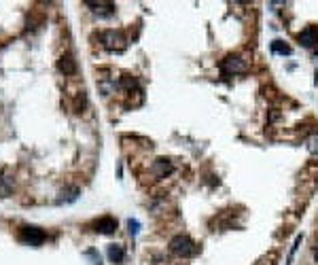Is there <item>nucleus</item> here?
Returning a JSON list of instances; mask_svg holds the SVG:
<instances>
[{"label":"nucleus","instance_id":"obj_6","mask_svg":"<svg viewBox=\"0 0 318 265\" xmlns=\"http://www.w3.org/2000/svg\"><path fill=\"white\" fill-rule=\"evenodd\" d=\"M172 172H174V166H172V161H170V159H155V161L151 164V174L155 176L157 180L170 176Z\"/></svg>","mask_w":318,"mask_h":265},{"label":"nucleus","instance_id":"obj_4","mask_svg":"<svg viewBox=\"0 0 318 265\" xmlns=\"http://www.w3.org/2000/svg\"><path fill=\"white\" fill-rule=\"evenodd\" d=\"M17 238L30 244V246H38V244H43L45 242V231L43 229H38V227H32V225H24V227H19V233H17Z\"/></svg>","mask_w":318,"mask_h":265},{"label":"nucleus","instance_id":"obj_16","mask_svg":"<svg viewBox=\"0 0 318 265\" xmlns=\"http://www.w3.org/2000/svg\"><path fill=\"white\" fill-rule=\"evenodd\" d=\"M312 151H314V153H318V136L312 140Z\"/></svg>","mask_w":318,"mask_h":265},{"label":"nucleus","instance_id":"obj_15","mask_svg":"<svg viewBox=\"0 0 318 265\" xmlns=\"http://www.w3.org/2000/svg\"><path fill=\"white\" fill-rule=\"evenodd\" d=\"M128 227H130V236H132V238H134V236H136V233L140 231V223H138L136 219H130V221H128Z\"/></svg>","mask_w":318,"mask_h":265},{"label":"nucleus","instance_id":"obj_12","mask_svg":"<svg viewBox=\"0 0 318 265\" xmlns=\"http://www.w3.org/2000/svg\"><path fill=\"white\" fill-rule=\"evenodd\" d=\"M272 51L274 53H278V55H291L293 53V49L284 43V40H274L272 43Z\"/></svg>","mask_w":318,"mask_h":265},{"label":"nucleus","instance_id":"obj_18","mask_svg":"<svg viewBox=\"0 0 318 265\" xmlns=\"http://www.w3.org/2000/svg\"><path fill=\"white\" fill-rule=\"evenodd\" d=\"M314 83H318V70H316V79H314Z\"/></svg>","mask_w":318,"mask_h":265},{"label":"nucleus","instance_id":"obj_5","mask_svg":"<svg viewBox=\"0 0 318 265\" xmlns=\"http://www.w3.org/2000/svg\"><path fill=\"white\" fill-rule=\"evenodd\" d=\"M297 40H299V45L305 47V49L318 47V26H307V28H303L301 32L297 34Z\"/></svg>","mask_w":318,"mask_h":265},{"label":"nucleus","instance_id":"obj_14","mask_svg":"<svg viewBox=\"0 0 318 265\" xmlns=\"http://www.w3.org/2000/svg\"><path fill=\"white\" fill-rule=\"evenodd\" d=\"M301 240H303V236H297V238H295V242H293V248H291V252H289V259H286V261H289V263H286V265H291V261H293V257H295V252H297V248H299V244H301Z\"/></svg>","mask_w":318,"mask_h":265},{"label":"nucleus","instance_id":"obj_10","mask_svg":"<svg viewBox=\"0 0 318 265\" xmlns=\"http://www.w3.org/2000/svg\"><path fill=\"white\" fill-rule=\"evenodd\" d=\"M106 252H108V259L112 263H121L123 259H125V250H123L121 244H110Z\"/></svg>","mask_w":318,"mask_h":265},{"label":"nucleus","instance_id":"obj_7","mask_svg":"<svg viewBox=\"0 0 318 265\" xmlns=\"http://www.w3.org/2000/svg\"><path fill=\"white\" fill-rule=\"evenodd\" d=\"M91 227H94L96 233H102V236H110V233L117 231V219L112 217H102L98 221L91 223Z\"/></svg>","mask_w":318,"mask_h":265},{"label":"nucleus","instance_id":"obj_8","mask_svg":"<svg viewBox=\"0 0 318 265\" xmlns=\"http://www.w3.org/2000/svg\"><path fill=\"white\" fill-rule=\"evenodd\" d=\"M87 7H91V11H94L98 17H110L115 15V5L112 3H85Z\"/></svg>","mask_w":318,"mask_h":265},{"label":"nucleus","instance_id":"obj_2","mask_svg":"<svg viewBox=\"0 0 318 265\" xmlns=\"http://www.w3.org/2000/svg\"><path fill=\"white\" fill-rule=\"evenodd\" d=\"M100 43L106 51H123L128 40L119 30H104V32H100Z\"/></svg>","mask_w":318,"mask_h":265},{"label":"nucleus","instance_id":"obj_13","mask_svg":"<svg viewBox=\"0 0 318 265\" xmlns=\"http://www.w3.org/2000/svg\"><path fill=\"white\" fill-rule=\"evenodd\" d=\"M79 189L77 187H73V189H66V191H61V195L57 197V202L61 204V202H66V204H70V202H75L77 197H79Z\"/></svg>","mask_w":318,"mask_h":265},{"label":"nucleus","instance_id":"obj_3","mask_svg":"<svg viewBox=\"0 0 318 265\" xmlns=\"http://www.w3.org/2000/svg\"><path fill=\"white\" fill-rule=\"evenodd\" d=\"M221 70L227 77H238L248 70V64H246V59L242 55H227L225 59H221Z\"/></svg>","mask_w":318,"mask_h":265},{"label":"nucleus","instance_id":"obj_9","mask_svg":"<svg viewBox=\"0 0 318 265\" xmlns=\"http://www.w3.org/2000/svg\"><path fill=\"white\" fill-rule=\"evenodd\" d=\"M57 68H59V73H64V75H75V73H77V62H75V57L70 55V53L61 55L59 62H57Z\"/></svg>","mask_w":318,"mask_h":265},{"label":"nucleus","instance_id":"obj_17","mask_svg":"<svg viewBox=\"0 0 318 265\" xmlns=\"http://www.w3.org/2000/svg\"><path fill=\"white\" fill-rule=\"evenodd\" d=\"M314 259H316V263H318V240H316V244H314Z\"/></svg>","mask_w":318,"mask_h":265},{"label":"nucleus","instance_id":"obj_1","mask_svg":"<svg viewBox=\"0 0 318 265\" xmlns=\"http://www.w3.org/2000/svg\"><path fill=\"white\" fill-rule=\"evenodd\" d=\"M168 248H170L172 254H176V257H180V259H189V257H193V254L200 252V246L191 240V236H187V233L174 236L168 244Z\"/></svg>","mask_w":318,"mask_h":265},{"label":"nucleus","instance_id":"obj_11","mask_svg":"<svg viewBox=\"0 0 318 265\" xmlns=\"http://www.w3.org/2000/svg\"><path fill=\"white\" fill-rule=\"evenodd\" d=\"M11 191H13V178H9L7 172H3L0 174V197L11 195Z\"/></svg>","mask_w":318,"mask_h":265}]
</instances>
